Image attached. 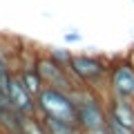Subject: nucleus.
<instances>
[{"label": "nucleus", "mask_w": 134, "mask_h": 134, "mask_svg": "<svg viewBox=\"0 0 134 134\" xmlns=\"http://www.w3.org/2000/svg\"><path fill=\"white\" fill-rule=\"evenodd\" d=\"M72 96L76 100V125L83 134L107 127V96L103 92L81 85Z\"/></svg>", "instance_id": "1"}, {"label": "nucleus", "mask_w": 134, "mask_h": 134, "mask_svg": "<svg viewBox=\"0 0 134 134\" xmlns=\"http://www.w3.org/2000/svg\"><path fill=\"white\" fill-rule=\"evenodd\" d=\"M110 67L103 56H94V54H74L72 63H69V72L81 85L98 90L107 96V78H110Z\"/></svg>", "instance_id": "2"}, {"label": "nucleus", "mask_w": 134, "mask_h": 134, "mask_svg": "<svg viewBox=\"0 0 134 134\" xmlns=\"http://www.w3.org/2000/svg\"><path fill=\"white\" fill-rule=\"evenodd\" d=\"M36 103H38V116L76 125V100L72 94L54 90V87H45L36 96Z\"/></svg>", "instance_id": "3"}, {"label": "nucleus", "mask_w": 134, "mask_h": 134, "mask_svg": "<svg viewBox=\"0 0 134 134\" xmlns=\"http://www.w3.org/2000/svg\"><path fill=\"white\" fill-rule=\"evenodd\" d=\"M36 69H38L40 78H43L45 87H54V90H63L67 94H74V92L81 87V83L72 76V72L67 67L58 65L47 52L45 54H36Z\"/></svg>", "instance_id": "4"}, {"label": "nucleus", "mask_w": 134, "mask_h": 134, "mask_svg": "<svg viewBox=\"0 0 134 134\" xmlns=\"http://www.w3.org/2000/svg\"><path fill=\"white\" fill-rule=\"evenodd\" d=\"M107 96L134 100V65L130 60H116L110 67Z\"/></svg>", "instance_id": "5"}, {"label": "nucleus", "mask_w": 134, "mask_h": 134, "mask_svg": "<svg viewBox=\"0 0 134 134\" xmlns=\"http://www.w3.org/2000/svg\"><path fill=\"white\" fill-rule=\"evenodd\" d=\"M7 94H9V100H11V105H14V110H18L20 114H25V116H36L38 114L36 96L25 87V83L18 78L16 72H14V76H11L9 92H7Z\"/></svg>", "instance_id": "6"}, {"label": "nucleus", "mask_w": 134, "mask_h": 134, "mask_svg": "<svg viewBox=\"0 0 134 134\" xmlns=\"http://www.w3.org/2000/svg\"><path fill=\"white\" fill-rule=\"evenodd\" d=\"M107 121L134 130V100L107 96Z\"/></svg>", "instance_id": "7"}, {"label": "nucleus", "mask_w": 134, "mask_h": 134, "mask_svg": "<svg viewBox=\"0 0 134 134\" xmlns=\"http://www.w3.org/2000/svg\"><path fill=\"white\" fill-rule=\"evenodd\" d=\"M14 72L18 74V78L25 83V87H27V90L31 92L34 96H38L40 92L45 90V83H43V78H40V74H38V69H36V65H29V67H16Z\"/></svg>", "instance_id": "8"}, {"label": "nucleus", "mask_w": 134, "mask_h": 134, "mask_svg": "<svg viewBox=\"0 0 134 134\" xmlns=\"http://www.w3.org/2000/svg\"><path fill=\"white\" fill-rule=\"evenodd\" d=\"M23 116L25 114H20V112L14 110V107L0 110V132H2V134H20Z\"/></svg>", "instance_id": "9"}, {"label": "nucleus", "mask_w": 134, "mask_h": 134, "mask_svg": "<svg viewBox=\"0 0 134 134\" xmlns=\"http://www.w3.org/2000/svg\"><path fill=\"white\" fill-rule=\"evenodd\" d=\"M43 119V116H40ZM45 121V127H47L49 134H83L78 125H72V123H63V121H56V119H43Z\"/></svg>", "instance_id": "10"}, {"label": "nucleus", "mask_w": 134, "mask_h": 134, "mask_svg": "<svg viewBox=\"0 0 134 134\" xmlns=\"http://www.w3.org/2000/svg\"><path fill=\"white\" fill-rule=\"evenodd\" d=\"M20 134H49V132H47V127H45V121L36 114V116H23Z\"/></svg>", "instance_id": "11"}, {"label": "nucleus", "mask_w": 134, "mask_h": 134, "mask_svg": "<svg viewBox=\"0 0 134 134\" xmlns=\"http://www.w3.org/2000/svg\"><path fill=\"white\" fill-rule=\"evenodd\" d=\"M47 54L58 63V65H63V67L69 69V63H72V58H74V54L69 52V49H65V47H63V49H60V47H49Z\"/></svg>", "instance_id": "12"}, {"label": "nucleus", "mask_w": 134, "mask_h": 134, "mask_svg": "<svg viewBox=\"0 0 134 134\" xmlns=\"http://www.w3.org/2000/svg\"><path fill=\"white\" fill-rule=\"evenodd\" d=\"M107 130H110V134H134V130L123 127V125L114 123V121H107Z\"/></svg>", "instance_id": "13"}, {"label": "nucleus", "mask_w": 134, "mask_h": 134, "mask_svg": "<svg viewBox=\"0 0 134 134\" xmlns=\"http://www.w3.org/2000/svg\"><path fill=\"white\" fill-rule=\"evenodd\" d=\"M9 69H14V67L9 65V60H7L5 52H2V47H0V74H2V72H9Z\"/></svg>", "instance_id": "14"}, {"label": "nucleus", "mask_w": 134, "mask_h": 134, "mask_svg": "<svg viewBox=\"0 0 134 134\" xmlns=\"http://www.w3.org/2000/svg\"><path fill=\"white\" fill-rule=\"evenodd\" d=\"M63 38H65V43H81L83 40V36L78 31H67L65 36H63Z\"/></svg>", "instance_id": "15"}, {"label": "nucleus", "mask_w": 134, "mask_h": 134, "mask_svg": "<svg viewBox=\"0 0 134 134\" xmlns=\"http://www.w3.org/2000/svg\"><path fill=\"white\" fill-rule=\"evenodd\" d=\"M7 107H14L9 100V94H5V92H0V110H7Z\"/></svg>", "instance_id": "16"}, {"label": "nucleus", "mask_w": 134, "mask_h": 134, "mask_svg": "<svg viewBox=\"0 0 134 134\" xmlns=\"http://www.w3.org/2000/svg\"><path fill=\"white\" fill-rule=\"evenodd\" d=\"M90 134H110V130L103 127V130H96V132H90Z\"/></svg>", "instance_id": "17"}]
</instances>
